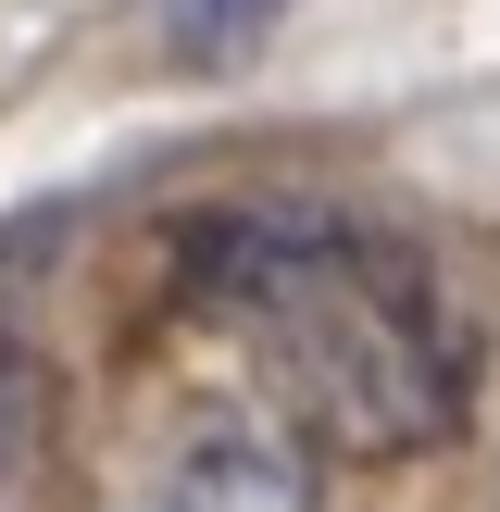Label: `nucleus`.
I'll list each match as a JSON object with an SVG mask.
<instances>
[{
    "mask_svg": "<svg viewBox=\"0 0 500 512\" xmlns=\"http://www.w3.org/2000/svg\"><path fill=\"white\" fill-rule=\"evenodd\" d=\"M275 13H288V0H163V50L175 63H238Z\"/></svg>",
    "mask_w": 500,
    "mask_h": 512,
    "instance_id": "20e7f679",
    "label": "nucleus"
},
{
    "mask_svg": "<svg viewBox=\"0 0 500 512\" xmlns=\"http://www.w3.org/2000/svg\"><path fill=\"white\" fill-rule=\"evenodd\" d=\"M113 512H325V488H313V450L238 400V413H200Z\"/></svg>",
    "mask_w": 500,
    "mask_h": 512,
    "instance_id": "f03ea898",
    "label": "nucleus"
},
{
    "mask_svg": "<svg viewBox=\"0 0 500 512\" xmlns=\"http://www.w3.org/2000/svg\"><path fill=\"white\" fill-rule=\"evenodd\" d=\"M50 363L0 338V512H50Z\"/></svg>",
    "mask_w": 500,
    "mask_h": 512,
    "instance_id": "7ed1b4c3",
    "label": "nucleus"
},
{
    "mask_svg": "<svg viewBox=\"0 0 500 512\" xmlns=\"http://www.w3.org/2000/svg\"><path fill=\"white\" fill-rule=\"evenodd\" d=\"M188 300L250 363V413L313 463H413L463 438L475 350L438 275L338 213H225L188 238Z\"/></svg>",
    "mask_w": 500,
    "mask_h": 512,
    "instance_id": "f257e3e1",
    "label": "nucleus"
}]
</instances>
